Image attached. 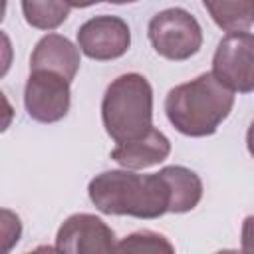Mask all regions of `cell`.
<instances>
[{
  "mask_svg": "<svg viewBox=\"0 0 254 254\" xmlns=\"http://www.w3.org/2000/svg\"><path fill=\"white\" fill-rule=\"evenodd\" d=\"M87 192L97 210L117 216L159 218L169 212L171 204L169 187L159 173L105 171L89 181Z\"/></svg>",
  "mask_w": 254,
  "mask_h": 254,
  "instance_id": "1",
  "label": "cell"
},
{
  "mask_svg": "<svg viewBox=\"0 0 254 254\" xmlns=\"http://www.w3.org/2000/svg\"><path fill=\"white\" fill-rule=\"evenodd\" d=\"M234 93L224 87L212 71L175 85L165 99V113L171 125L187 137L212 135L230 115Z\"/></svg>",
  "mask_w": 254,
  "mask_h": 254,
  "instance_id": "2",
  "label": "cell"
},
{
  "mask_svg": "<svg viewBox=\"0 0 254 254\" xmlns=\"http://www.w3.org/2000/svg\"><path fill=\"white\" fill-rule=\"evenodd\" d=\"M101 119L117 145L147 135L153 129V89L147 77L141 73L115 77L105 89Z\"/></svg>",
  "mask_w": 254,
  "mask_h": 254,
  "instance_id": "3",
  "label": "cell"
},
{
  "mask_svg": "<svg viewBox=\"0 0 254 254\" xmlns=\"http://www.w3.org/2000/svg\"><path fill=\"white\" fill-rule=\"evenodd\" d=\"M147 36L153 50L171 62H185L202 46L200 24L185 8H167L155 14L149 22Z\"/></svg>",
  "mask_w": 254,
  "mask_h": 254,
  "instance_id": "4",
  "label": "cell"
},
{
  "mask_svg": "<svg viewBox=\"0 0 254 254\" xmlns=\"http://www.w3.org/2000/svg\"><path fill=\"white\" fill-rule=\"evenodd\" d=\"M212 75L232 93L254 91V34L224 36L212 56Z\"/></svg>",
  "mask_w": 254,
  "mask_h": 254,
  "instance_id": "5",
  "label": "cell"
},
{
  "mask_svg": "<svg viewBox=\"0 0 254 254\" xmlns=\"http://www.w3.org/2000/svg\"><path fill=\"white\" fill-rule=\"evenodd\" d=\"M69 81L52 71H30L24 87L28 115L40 123H56L69 111Z\"/></svg>",
  "mask_w": 254,
  "mask_h": 254,
  "instance_id": "6",
  "label": "cell"
},
{
  "mask_svg": "<svg viewBox=\"0 0 254 254\" xmlns=\"http://www.w3.org/2000/svg\"><path fill=\"white\" fill-rule=\"evenodd\" d=\"M56 248L62 254H115L117 242L113 230L101 218L77 212L58 228Z\"/></svg>",
  "mask_w": 254,
  "mask_h": 254,
  "instance_id": "7",
  "label": "cell"
},
{
  "mask_svg": "<svg viewBox=\"0 0 254 254\" xmlns=\"http://www.w3.org/2000/svg\"><path fill=\"white\" fill-rule=\"evenodd\" d=\"M131 46V30L119 16L89 18L77 30V48L91 60L107 62L121 58Z\"/></svg>",
  "mask_w": 254,
  "mask_h": 254,
  "instance_id": "8",
  "label": "cell"
},
{
  "mask_svg": "<svg viewBox=\"0 0 254 254\" xmlns=\"http://www.w3.org/2000/svg\"><path fill=\"white\" fill-rule=\"evenodd\" d=\"M79 69V50L60 34L44 36L30 58V71H52L65 77L69 83Z\"/></svg>",
  "mask_w": 254,
  "mask_h": 254,
  "instance_id": "9",
  "label": "cell"
},
{
  "mask_svg": "<svg viewBox=\"0 0 254 254\" xmlns=\"http://www.w3.org/2000/svg\"><path fill=\"white\" fill-rule=\"evenodd\" d=\"M169 153H171V141L159 129L153 127L147 135L117 145L111 151V159L117 161L127 171H141L159 165L169 157Z\"/></svg>",
  "mask_w": 254,
  "mask_h": 254,
  "instance_id": "10",
  "label": "cell"
},
{
  "mask_svg": "<svg viewBox=\"0 0 254 254\" xmlns=\"http://www.w3.org/2000/svg\"><path fill=\"white\" fill-rule=\"evenodd\" d=\"M159 175L169 187V194H171L169 212L183 214V212L192 210L200 202L202 181L198 179L194 171L181 167V165H171V167H163Z\"/></svg>",
  "mask_w": 254,
  "mask_h": 254,
  "instance_id": "11",
  "label": "cell"
},
{
  "mask_svg": "<svg viewBox=\"0 0 254 254\" xmlns=\"http://www.w3.org/2000/svg\"><path fill=\"white\" fill-rule=\"evenodd\" d=\"M204 8L208 10L216 26L228 34L246 32L254 24V0H240V2L204 0Z\"/></svg>",
  "mask_w": 254,
  "mask_h": 254,
  "instance_id": "12",
  "label": "cell"
},
{
  "mask_svg": "<svg viewBox=\"0 0 254 254\" xmlns=\"http://www.w3.org/2000/svg\"><path fill=\"white\" fill-rule=\"evenodd\" d=\"M75 4H69V2L26 0V2H22V12L30 26H34L38 30H54L69 16V10Z\"/></svg>",
  "mask_w": 254,
  "mask_h": 254,
  "instance_id": "13",
  "label": "cell"
},
{
  "mask_svg": "<svg viewBox=\"0 0 254 254\" xmlns=\"http://www.w3.org/2000/svg\"><path fill=\"white\" fill-rule=\"evenodd\" d=\"M115 254H175V246L159 232L139 230L117 242Z\"/></svg>",
  "mask_w": 254,
  "mask_h": 254,
  "instance_id": "14",
  "label": "cell"
},
{
  "mask_svg": "<svg viewBox=\"0 0 254 254\" xmlns=\"http://www.w3.org/2000/svg\"><path fill=\"white\" fill-rule=\"evenodd\" d=\"M20 234H22L20 218L12 210L2 208V254H10L12 246L18 244Z\"/></svg>",
  "mask_w": 254,
  "mask_h": 254,
  "instance_id": "15",
  "label": "cell"
},
{
  "mask_svg": "<svg viewBox=\"0 0 254 254\" xmlns=\"http://www.w3.org/2000/svg\"><path fill=\"white\" fill-rule=\"evenodd\" d=\"M240 242H242V254H254V214L244 218Z\"/></svg>",
  "mask_w": 254,
  "mask_h": 254,
  "instance_id": "16",
  "label": "cell"
},
{
  "mask_svg": "<svg viewBox=\"0 0 254 254\" xmlns=\"http://www.w3.org/2000/svg\"><path fill=\"white\" fill-rule=\"evenodd\" d=\"M246 147H248V153L254 157V121L250 123L248 133H246Z\"/></svg>",
  "mask_w": 254,
  "mask_h": 254,
  "instance_id": "17",
  "label": "cell"
},
{
  "mask_svg": "<svg viewBox=\"0 0 254 254\" xmlns=\"http://www.w3.org/2000/svg\"><path fill=\"white\" fill-rule=\"evenodd\" d=\"M28 254H62L56 246H38V248H34L32 252H28Z\"/></svg>",
  "mask_w": 254,
  "mask_h": 254,
  "instance_id": "18",
  "label": "cell"
},
{
  "mask_svg": "<svg viewBox=\"0 0 254 254\" xmlns=\"http://www.w3.org/2000/svg\"><path fill=\"white\" fill-rule=\"evenodd\" d=\"M216 254H242V250H218Z\"/></svg>",
  "mask_w": 254,
  "mask_h": 254,
  "instance_id": "19",
  "label": "cell"
}]
</instances>
